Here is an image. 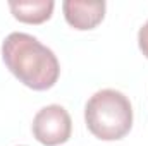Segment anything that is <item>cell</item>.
<instances>
[{"label": "cell", "instance_id": "1", "mask_svg": "<svg viewBox=\"0 0 148 146\" xmlns=\"http://www.w3.org/2000/svg\"><path fill=\"white\" fill-rule=\"evenodd\" d=\"M2 59L10 72L35 91L50 89L60 74L55 53L28 33H10L5 38Z\"/></svg>", "mask_w": 148, "mask_h": 146}, {"label": "cell", "instance_id": "2", "mask_svg": "<svg viewBox=\"0 0 148 146\" xmlns=\"http://www.w3.org/2000/svg\"><path fill=\"white\" fill-rule=\"evenodd\" d=\"M84 122L88 131L102 141L122 139L133 127L131 102L117 89H100L84 107Z\"/></svg>", "mask_w": 148, "mask_h": 146}, {"label": "cell", "instance_id": "3", "mask_svg": "<svg viewBox=\"0 0 148 146\" xmlns=\"http://www.w3.org/2000/svg\"><path fill=\"white\" fill-rule=\"evenodd\" d=\"M33 136L45 146L66 143L73 132V120L69 112L60 105H48L38 112L33 119Z\"/></svg>", "mask_w": 148, "mask_h": 146}, {"label": "cell", "instance_id": "4", "mask_svg": "<svg viewBox=\"0 0 148 146\" xmlns=\"http://www.w3.org/2000/svg\"><path fill=\"white\" fill-rule=\"evenodd\" d=\"M105 2H83V0H66L62 3V10L66 16V21L74 29L86 31L97 28L103 16H105Z\"/></svg>", "mask_w": 148, "mask_h": 146}, {"label": "cell", "instance_id": "5", "mask_svg": "<svg viewBox=\"0 0 148 146\" xmlns=\"http://www.w3.org/2000/svg\"><path fill=\"white\" fill-rule=\"evenodd\" d=\"M53 0H19L9 2L12 16L26 24H41L50 19L53 12Z\"/></svg>", "mask_w": 148, "mask_h": 146}, {"label": "cell", "instance_id": "6", "mask_svg": "<svg viewBox=\"0 0 148 146\" xmlns=\"http://www.w3.org/2000/svg\"><path fill=\"white\" fill-rule=\"evenodd\" d=\"M138 45H140V50L143 52V55L148 59V21L143 24V28L138 33Z\"/></svg>", "mask_w": 148, "mask_h": 146}]
</instances>
